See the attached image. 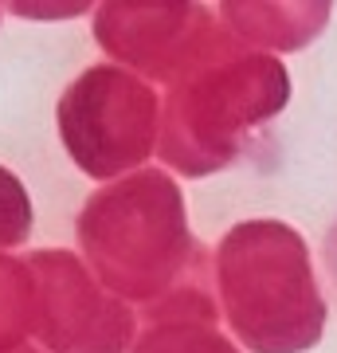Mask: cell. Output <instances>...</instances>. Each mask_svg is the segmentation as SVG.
I'll list each match as a JSON object with an SVG mask.
<instances>
[{
	"mask_svg": "<svg viewBox=\"0 0 337 353\" xmlns=\"http://www.w3.org/2000/svg\"><path fill=\"white\" fill-rule=\"evenodd\" d=\"M322 263H325V275H329V283H334V290H337V216L322 236Z\"/></svg>",
	"mask_w": 337,
	"mask_h": 353,
	"instance_id": "obj_1",
	"label": "cell"
}]
</instances>
